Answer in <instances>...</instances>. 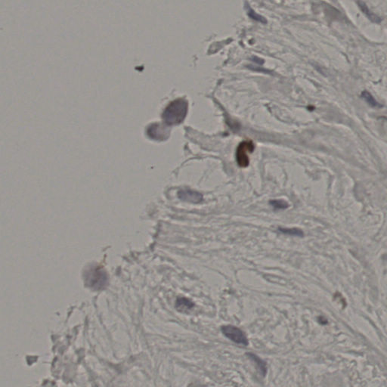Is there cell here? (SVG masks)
I'll list each match as a JSON object with an SVG mask.
<instances>
[{
	"label": "cell",
	"instance_id": "4",
	"mask_svg": "<svg viewBox=\"0 0 387 387\" xmlns=\"http://www.w3.org/2000/svg\"><path fill=\"white\" fill-rule=\"evenodd\" d=\"M178 198L185 202L197 203L201 202L203 200V195L201 193L195 192V191L185 189V190H180L178 193Z\"/></svg>",
	"mask_w": 387,
	"mask_h": 387
},
{
	"label": "cell",
	"instance_id": "10",
	"mask_svg": "<svg viewBox=\"0 0 387 387\" xmlns=\"http://www.w3.org/2000/svg\"><path fill=\"white\" fill-rule=\"evenodd\" d=\"M362 98L366 101V102L370 105L371 106L374 107V108H377V107H381V105L376 101L374 98H373V96H371L370 93L369 92L365 91L362 93Z\"/></svg>",
	"mask_w": 387,
	"mask_h": 387
},
{
	"label": "cell",
	"instance_id": "2",
	"mask_svg": "<svg viewBox=\"0 0 387 387\" xmlns=\"http://www.w3.org/2000/svg\"><path fill=\"white\" fill-rule=\"evenodd\" d=\"M222 332L230 340L237 344L247 346L249 345L248 338L242 330L233 325H225L221 328Z\"/></svg>",
	"mask_w": 387,
	"mask_h": 387
},
{
	"label": "cell",
	"instance_id": "8",
	"mask_svg": "<svg viewBox=\"0 0 387 387\" xmlns=\"http://www.w3.org/2000/svg\"><path fill=\"white\" fill-rule=\"evenodd\" d=\"M247 15H248L250 18H252L254 21H258V22L262 23V24H266L267 23V21H266V19L265 17L257 14V12L253 10L249 5L248 7H247Z\"/></svg>",
	"mask_w": 387,
	"mask_h": 387
},
{
	"label": "cell",
	"instance_id": "5",
	"mask_svg": "<svg viewBox=\"0 0 387 387\" xmlns=\"http://www.w3.org/2000/svg\"><path fill=\"white\" fill-rule=\"evenodd\" d=\"M247 355L250 359L252 360L253 362H255L257 366V369L259 371V373H261V375L265 377L266 373H267V365H266V362H264L263 360L261 359L259 356H257V355L254 354V353H247Z\"/></svg>",
	"mask_w": 387,
	"mask_h": 387
},
{
	"label": "cell",
	"instance_id": "6",
	"mask_svg": "<svg viewBox=\"0 0 387 387\" xmlns=\"http://www.w3.org/2000/svg\"><path fill=\"white\" fill-rule=\"evenodd\" d=\"M194 303L190 300L185 298L178 299L177 301V308L181 312H186L191 308H193Z\"/></svg>",
	"mask_w": 387,
	"mask_h": 387
},
{
	"label": "cell",
	"instance_id": "1",
	"mask_svg": "<svg viewBox=\"0 0 387 387\" xmlns=\"http://www.w3.org/2000/svg\"><path fill=\"white\" fill-rule=\"evenodd\" d=\"M88 286L95 290L104 289L108 285V278L104 269L99 266H93L85 274Z\"/></svg>",
	"mask_w": 387,
	"mask_h": 387
},
{
	"label": "cell",
	"instance_id": "9",
	"mask_svg": "<svg viewBox=\"0 0 387 387\" xmlns=\"http://www.w3.org/2000/svg\"><path fill=\"white\" fill-rule=\"evenodd\" d=\"M279 231L281 233L285 234V235H291V236L302 237L303 236V232L299 228H280Z\"/></svg>",
	"mask_w": 387,
	"mask_h": 387
},
{
	"label": "cell",
	"instance_id": "3",
	"mask_svg": "<svg viewBox=\"0 0 387 387\" xmlns=\"http://www.w3.org/2000/svg\"><path fill=\"white\" fill-rule=\"evenodd\" d=\"M254 143L251 141H244L238 145L236 151V159L238 164L241 167H247L250 163L249 154L254 151Z\"/></svg>",
	"mask_w": 387,
	"mask_h": 387
},
{
	"label": "cell",
	"instance_id": "11",
	"mask_svg": "<svg viewBox=\"0 0 387 387\" xmlns=\"http://www.w3.org/2000/svg\"><path fill=\"white\" fill-rule=\"evenodd\" d=\"M270 205L276 210H285L289 207V204L284 200H273L270 201Z\"/></svg>",
	"mask_w": 387,
	"mask_h": 387
},
{
	"label": "cell",
	"instance_id": "7",
	"mask_svg": "<svg viewBox=\"0 0 387 387\" xmlns=\"http://www.w3.org/2000/svg\"><path fill=\"white\" fill-rule=\"evenodd\" d=\"M358 5H359V8L361 9V10L363 12L364 14L366 15L367 17H369L370 20H371L373 22L375 23H379L380 22V19L377 17V16L372 13L370 10H369V8L365 5V2H357Z\"/></svg>",
	"mask_w": 387,
	"mask_h": 387
}]
</instances>
